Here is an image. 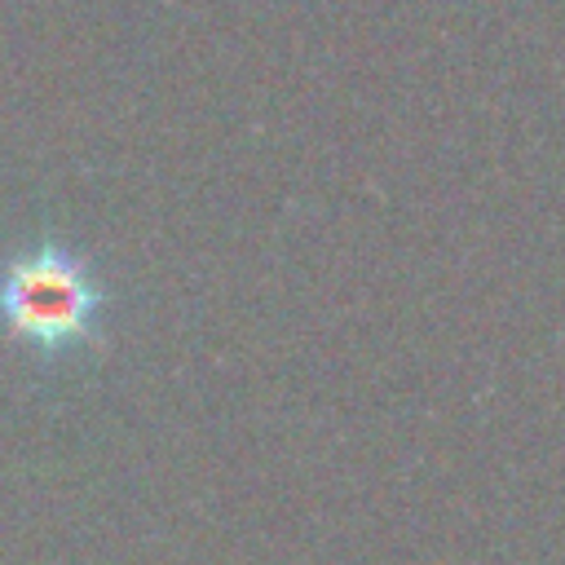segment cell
<instances>
[{
  "label": "cell",
  "mask_w": 565,
  "mask_h": 565,
  "mask_svg": "<svg viewBox=\"0 0 565 565\" xmlns=\"http://www.w3.org/2000/svg\"><path fill=\"white\" fill-rule=\"evenodd\" d=\"M106 291L57 238H35L0 269V327L35 358H66L102 340Z\"/></svg>",
  "instance_id": "obj_1"
}]
</instances>
